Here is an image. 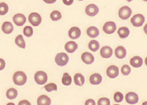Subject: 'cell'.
Masks as SVG:
<instances>
[{
	"label": "cell",
	"mask_w": 147,
	"mask_h": 105,
	"mask_svg": "<svg viewBox=\"0 0 147 105\" xmlns=\"http://www.w3.org/2000/svg\"><path fill=\"white\" fill-rule=\"evenodd\" d=\"M13 81L16 85H24L26 82L27 76L26 73L22 71H17L13 75Z\"/></svg>",
	"instance_id": "cell-1"
},
{
	"label": "cell",
	"mask_w": 147,
	"mask_h": 105,
	"mask_svg": "<svg viewBox=\"0 0 147 105\" xmlns=\"http://www.w3.org/2000/svg\"><path fill=\"white\" fill-rule=\"evenodd\" d=\"M55 61L56 63L59 66L67 65L69 62V57L65 52H59L55 56Z\"/></svg>",
	"instance_id": "cell-2"
},
{
	"label": "cell",
	"mask_w": 147,
	"mask_h": 105,
	"mask_svg": "<svg viewBox=\"0 0 147 105\" xmlns=\"http://www.w3.org/2000/svg\"><path fill=\"white\" fill-rule=\"evenodd\" d=\"M145 18L143 14L138 13L135 14L130 19V22L135 27H141L145 23Z\"/></svg>",
	"instance_id": "cell-3"
},
{
	"label": "cell",
	"mask_w": 147,
	"mask_h": 105,
	"mask_svg": "<svg viewBox=\"0 0 147 105\" xmlns=\"http://www.w3.org/2000/svg\"><path fill=\"white\" fill-rule=\"evenodd\" d=\"M34 79L36 83L38 85L45 84L48 80L47 74L45 72L42 71L36 72L34 75Z\"/></svg>",
	"instance_id": "cell-4"
},
{
	"label": "cell",
	"mask_w": 147,
	"mask_h": 105,
	"mask_svg": "<svg viewBox=\"0 0 147 105\" xmlns=\"http://www.w3.org/2000/svg\"><path fill=\"white\" fill-rule=\"evenodd\" d=\"M132 13V10L130 7L127 5H124L121 7L119 10V17L123 20H126L130 18Z\"/></svg>",
	"instance_id": "cell-5"
},
{
	"label": "cell",
	"mask_w": 147,
	"mask_h": 105,
	"mask_svg": "<svg viewBox=\"0 0 147 105\" xmlns=\"http://www.w3.org/2000/svg\"><path fill=\"white\" fill-rule=\"evenodd\" d=\"M28 20L29 23L32 26H38L41 23L42 18L39 13L36 12H32L29 15Z\"/></svg>",
	"instance_id": "cell-6"
},
{
	"label": "cell",
	"mask_w": 147,
	"mask_h": 105,
	"mask_svg": "<svg viewBox=\"0 0 147 105\" xmlns=\"http://www.w3.org/2000/svg\"><path fill=\"white\" fill-rule=\"evenodd\" d=\"M103 31L105 34L111 35L114 34L116 29H117V25L113 21H108L104 25L102 28Z\"/></svg>",
	"instance_id": "cell-7"
},
{
	"label": "cell",
	"mask_w": 147,
	"mask_h": 105,
	"mask_svg": "<svg viewBox=\"0 0 147 105\" xmlns=\"http://www.w3.org/2000/svg\"><path fill=\"white\" fill-rule=\"evenodd\" d=\"M99 9L97 5L94 4H90L87 5L85 8L86 14L90 17H94L98 14Z\"/></svg>",
	"instance_id": "cell-8"
},
{
	"label": "cell",
	"mask_w": 147,
	"mask_h": 105,
	"mask_svg": "<svg viewBox=\"0 0 147 105\" xmlns=\"http://www.w3.org/2000/svg\"><path fill=\"white\" fill-rule=\"evenodd\" d=\"M106 73L107 76L111 79H114L119 76V69L115 65H110L107 67Z\"/></svg>",
	"instance_id": "cell-9"
},
{
	"label": "cell",
	"mask_w": 147,
	"mask_h": 105,
	"mask_svg": "<svg viewBox=\"0 0 147 105\" xmlns=\"http://www.w3.org/2000/svg\"><path fill=\"white\" fill-rule=\"evenodd\" d=\"M139 96L137 94V93L133 92H130L127 93L125 96V100L126 102L130 104H135L138 103L139 102Z\"/></svg>",
	"instance_id": "cell-10"
},
{
	"label": "cell",
	"mask_w": 147,
	"mask_h": 105,
	"mask_svg": "<svg viewBox=\"0 0 147 105\" xmlns=\"http://www.w3.org/2000/svg\"><path fill=\"white\" fill-rule=\"evenodd\" d=\"M13 22L18 26H23L26 22V18L24 14L22 13H17L13 17Z\"/></svg>",
	"instance_id": "cell-11"
},
{
	"label": "cell",
	"mask_w": 147,
	"mask_h": 105,
	"mask_svg": "<svg viewBox=\"0 0 147 105\" xmlns=\"http://www.w3.org/2000/svg\"><path fill=\"white\" fill-rule=\"evenodd\" d=\"M113 54V48L108 46L102 47L100 50V55L104 59H109Z\"/></svg>",
	"instance_id": "cell-12"
},
{
	"label": "cell",
	"mask_w": 147,
	"mask_h": 105,
	"mask_svg": "<svg viewBox=\"0 0 147 105\" xmlns=\"http://www.w3.org/2000/svg\"><path fill=\"white\" fill-rule=\"evenodd\" d=\"M82 35V31L77 26L72 27L68 31V36L72 40H76L79 38Z\"/></svg>",
	"instance_id": "cell-13"
},
{
	"label": "cell",
	"mask_w": 147,
	"mask_h": 105,
	"mask_svg": "<svg viewBox=\"0 0 147 105\" xmlns=\"http://www.w3.org/2000/svg\"><path fill=\"white\" fill-rule=\"evenodd\" d=\"M114 54L117 59H123L127 56V50L123 46H119L115 49Z\"/></svg>",
	"instance_id": "cell-14"
},
{
	"label": "cell",
	"mask_w": 147,
	"mask_h": 105,
	"mask_svg": "<svg viewBox=\"0 0 147 105\" xmlns=\"http://www.w3.org/2000/svg\"><path fill=\"white\" fill-rule=\"evenodd\" d=\"M130 64L135 68H139V67H141L143 65V59L141 57L139 56H134L130 60Z\"/></svg>",
	"instance_id": "cell-15"
},
{
	"label": "cell",
	"mask_w": 147,
	"mask_h": 105,
	"mask_svg": "<svg viewBox=\"0 0 147 105\" xmlns=\"http://www.w3.org/2000/svg\"><path fill=\"white\" fill-rule=\"evenodd\" d=\"M82 61L86 65H91L94 61V56L89 52H84L82 55Z\"/></svg>",
	"instance_id": "cell-16"
},
{
	"label": "cell",
	"mask_w": 147,
	"mask_h": 105,
	"mask_svg": "<svg viewBox=\"0 0 147 105\" xmlns=\"http://www.w3.org/2000/svg\"><path fill=\"white\" fill-rule=\"evenodd\" d=\"M78 48V44L73 41L67 42L65 45V50L69 53H73Z\"/></svg>",
	"instance_id": "cell-17"
},
{
	"label": "cell",
	"mask_w": 147,
	"mask_h": 105,
	"mask_svg": "<svg viewBox=\"0 0 147 105\" xmlns=\"http://www.w3.org/2000/svg\"><path fill=\"white\" fill-rule=\"evenodd\" d=\"M89 81L92 85H99L102 81V77L100 73H94L91 75L89 78Z\"/></svg>",
	"instance_id": "cell-18"
},
{
	"label": "cell",
	"mask_w": 147,
	"mask_h": 105,
	"mask_svg": "<svg viewBox=\"0 0 147 105\" xmlns=\"http://www.w3.org/2000/svg\"><path fill=\"white\" fill-rule=\"evenodd\" d=\"M87 35L92 38H94L98 37L99 35V31L97 27L92 26L87 28L86 31Z\"/></svg>",
	"instance_id": "cell-19"
},
{
	"label": "cell",
	"mask_w": 147,
	"mask_h": 105,
	"mask_svg": "<svg viewBox=\"0 0 147 105\" xmlns=\"http://www.w3.org/2000/svg\"><path fill=\"white\" fill-rule=\"evenodd\" d=\"M130 32L129 29L126 26L120 27L118 29V31H117V34H118L119 37L121 39H125L127 38L130 35Z\"/></svg>",
	"instance_id": "cell-20"
},
{
	"label": "cell",
	"mask_w": 147,
	"mask_h": 105,
	"mask_svg": "<svg viewBox=\"0 0 147 105\" xmlns=\"http://www.w3.org/2000/svg\"><path fill=\"white\" fill-rule=\"evenodd\" d=\"M74 83L76 85L80 87L83 86L85 82V78L83 74L77 73L75 74L74 77Z\"/></svg>",
	"instance_id": "cell-21"
},
{
	"label": "cell",
	"mask_w": 147,
	"mask_h": 105,
	"mask_svg": "<svg viewBox=\"0 0 147 105\" xmlns=\"http://www.w3.org/2000/svg\"><path fill=\"white\" fill-rule=\"evenodd\" d=\"M2 31L5 34H10L13 32L14 30V27L12 24L10 22H5L3 23L2 27Z\"/></svg>",
	"instance_id": "cell-22"
},
{
	"label": "cell",
	"mask_w": 147,
	"mask_h": 105,
	"mask_svg": "<svg viewBox=\"0 0 147 105\" xmlns=\"http://www.w3.org/2000/svg\"><path fill=\"white\" fill-rule=\"evenodd\" d=\"M51 103L50 98L46 95H41L37 99V104L38 105H50Z\"/></svg>",
	"instance_id": "cell-23"
},
{
	"label": "cell",
	"mask_w": 147,
	"mask_h": 105,
	"mask_svg": "<svg viewBox=\"0 0 147 105\" xmlns=\"http://www.w3.org/2000/svg\"><path fill=\"white\" fill-rule=\"evenodd\" d=\"M18 95V90L14 88H10L8 89L6 92L7 98L10 100H13L14 99H16Z\"/></svg>",
	"instance_id": "cell-24"
},
{
	"label": "cell",
	"mask_w": 147,
	"mask_h": 105,
	"mask_svg": "<svg viewBox=\"0 0 147 105\" xmlns=\"http://www.w3.org/2000/svg\"><path fill=\"white\" fill-rule=\"evenodd\" d=\"M88 48L92 51L96 52L100 48V44L97 40H91L89 43L88 44Z\"/></svg>",
	"instance_id": "cell-25"
},
{
	"label": "cell",
	"mask_w": 147,
	"mask_h": 105,
	"mask_svg": "<svg viewBox=\"0 0 147 105\" xmlns=\"http://www.w3.org/2000/svg\"><path fill=\"white\" fill-rule=\"evenodd\" d=\"M15 43L18 47L21 48H25L26 47V43L24 40V36L22 35H18L15 38Z\"/></svg>",
	"instance_id": "cell-26"
},
{
	"label": "cell",
	"mask_w": 147,
	"mask_h": 105,
	"mask_svg": "<svg viewBox=\"0 0 147 105\" xmlns=\"http://www.w3.org/2000/svg\"><path fill=\"white\" fill-rule=\"evenodd\" d=\"M62 83L65 86H69L72 83V78L68 73L65 72L63 73L62 78Z\"/></svg>",
	"instance_id": "cell-27"
},
{
	"label": "cell",
	"mask_w": 147,
	"mask_h": 105,
	"mask_svg": "<svg viewBox=\"0 0 147 105\" xmlns=\"http://www.w3.org/2000/svg\"><path fill=\"white\" fill-rule=\"evenodd\" d=\"M50 19L53 21H58L60 19H61L62 16L61 13L58 10H54L51 11V13L50 14Z\"/></svg>",
	"instance_id": "cell-28"
},
{
	"label": "cell",
	"mask_w": 147,
	"mask_h": 105,
	"mask_svg": "<svg viewBox=\"0 0 147 105\" xmlns=\"http://www.w3.org/2000/svg\"><path fill=\"white\" fill-rule=\"evenodd\" d=\"M9 10V5L6 3L4 2L0 3V15H1V16H4V15H5L8 13Z\"/></svg>",
	"instance_id": "cell-29"
},
{
	"label": "cell",
	"mask_w": 147,
	"mask_h": 105,
	"mask_svg": "<svg viewBox=\"0 0 147 105\" xmlns=\"http://www.w3.org/2000/svg\"><path fill=\"white\" fill-rule=\"evenodd\" d=\"M114 100L115 101V102L119 103H121L124 99V96L123 94L122 93H121L120 92H117L114 93Z\"/></svg>",
	"instance_id": "cell-30"
},
{
	"label": "cell",
	"mask_w": 147,
	"mask_h": 105,
	"mask_svg": "<svg viewBox=\"0 0 147 105\" xmlns=\"http://www.w3.org/2000/svg\"><path fill=\"white\" fill-rule=\"evenodd\" d=\"M24 34L26 37H31L34 34L33 28L30 26H26L24 29Z\"/></svg>",
	"instance_id": "cell-31"
},
{
	"label": "cell",
	"mask_w": 147,
	"mask_h": 105,
	"mask_svg": "<svg viewBox=\"0 0 147 105\" xmlns=\"http://www.w3.org/2000/svg\"><path fill=\"white\" fill-rule=\"evenodd\" d=\"M45 88L46 91L47 92H51L54 91H57V86L55 83H49L45 86Z\"/></svg>",
	"instance_id": "cell-32"
},
{
	"label": "cell",
	"mask_w": 147,
	"mask_h": 105,
	"mask_svg": "<svg viewBox=\"0 0 147 105\" xmlns=\"http://www.w3.org/2000/svg\"><path fill=\"white\" fill-rule=\"evenodd\" d=\"M121 73L124 76H127L131 72V67L127 65H124L121 68Z\"/></svg>",
	"instance_id": "cell-33"
},
{
	"label": "cell",
	"mask_w": 147,
	"mask_h": 105,
	"mask_svg": "<svg viewBox=\"0 0 147 105\" xmlns=\"http://www.w3.org/2000/svg\"><path fill=\"white\" fill-rule=\"evenodd\" d=\"M111 102L107 97H101L98 101V104L99 105H110Z\"/></svg>",
	"instance_id": "cell-34"
},
{
	"label": "cell",
	"mask_w": 147,
	"mask_h": 105,
	"mask_svg": "<svg viewBox=\"0 0 147 105\" xmlns=\"http://www.w3.org/2000/svg\"><path fill=\"white\" fill-rule=\"evenodd\" d=\"M5 67V62L3 59L0 58V71L3 70Z\"/></svg>",
	"instance_id": "cell-35"
},
{
	"label": "cell",
	"mask_w": 147,
	"mask_h": 105,
	"mask_svg": "<svg viewBox=\"0 0 147 105\" xmlns=\"http://www.w3.org/2000/svg\"><path fill=\"white\" fill-rule=\"evenodd\" d=\"M85 104L86 105H95L96 104V103H95L94 100L92 99H87L85 102Z\"/></svg>",
	"instance_id": "cell-36"
},
{
	"label": "cell",
	"mask_w": 147,
	"mask_h": 105,
	"mask_svg": "<svg viewBox=\"0 0 147 105\" xmlns=\"http://www.w3.org/2000/svg\"><path fill=\"white\" fill-rule=\"evenodd\" d=\"M62 2L65 5L69 6L74 3V0H62Z\"/></svg>",
	"instance_id": "cell-37"
},
{
	"label": "cell",
	"mask_w": 147,
	"mask_h": 105,
	"mask_svg": "<svg viewBox=\"0 0 147 105\" xmlns=\"http://www.w3.org/2000/svg\"><path fill=\"white\" fill-rule=\"evenodd\" d=\"M31 105V103L29 102L28 100H22L21 102H20L19 103V105Z\"/></svg>",
	"instance_id": "cell-38"
},
{
	"label": "cell",
	"mask_w": 147,
	"mask_h": 105,
	"mask_svg": "<svg viewBox=\"0 0 147 105\" xmlns=\"http://www.w3.org/2000/svg\"><path fill=\"white\" fill-rule=\"evenodd\" d=\"M56 1H57V0H43L44 2L47 3V4H53V3H55Z\"/></svg>",
	"instance_id": "cell-39"
},
{
	"label": "cell",
	"mask_w": 147,
	"mask_h": 105,
	"mask_svg": "<svg viewBox=\"0 0 147 105\" xmlns=\"http://www.w3.org/2000/svg\"><path fill=\"white\" fill-rule=\"evenodd\" d=\"M144 31L147 35V24L144 27Z\"/></svg>",
	"instance_id": "cell-40"
},
{
	"label": "cell",
	"mask_w": 147,
	"mask_h": 105,
	"mask_svg": "<svg viewBox=\"0 0 147 105\" xmlns=\"http://www.w3.org/2000/svg\"><path fill=\"white\" fill-rule=\"evenodd\" d=\"M145 65H146V66H147V57L145 58Z\"/></svg>",
	"instance_id": "cell-41"
},
{
	"label": "cell",
	"mask_w": 147,
	"mask_h": 105,
	"mask_svg": "<svg viewBox=\"0 0 147 105\" xmlns=\"http://www.w3.org/2000/svg\"><path fill=\"white\" fill-rule=\"evenodd\" d=\"M126 1H127V2H129V3H130V2H131L132 1H133V0H126Z\"/></svg>",
	"instance_id": "cell-42"
},
{
	"label": "cell",
	"mask_w": 147,
	"mask_h": 105,
	"mask_svg": "<svg viewBox=\"0 0 147 105\" xmlns=\"http://www.w3.org/2000/svg\"><path fill=\"white\" fill-rule=\"evenodd\" d=\"M142 104H147V102H144Z\"/></svg>",
	"instance_id": "cell-43"
},
{
	"label": "cell",
	"mask_w": 147,
	"mask_h": 105,
	"mask_svg": "<svg viewBox=\"0 0 147 105\" xmlns=\"http://www.w3.org/2000/svg\"><path fill=\"white\" fill-rule=\"evenodd\" d=\"M143 1L145 2H147V0H143Z\"/></svg>",
	"instance_id": "cell-44"
},
{
	"label": "cell",
	"mask_w": 147,
	"mask_h": 105,
	"mask_svg": "<svg viewBox=\"0 0 147 105\" xmlns=\"http://www.w3.org/2000/svg\"><path fill=\"white\" fill-rule=\"evenodd\" d=\"M78 1H83V0H78Z\"/></svg>",
	"instance_id": "cell-45"
}]
</instances>
